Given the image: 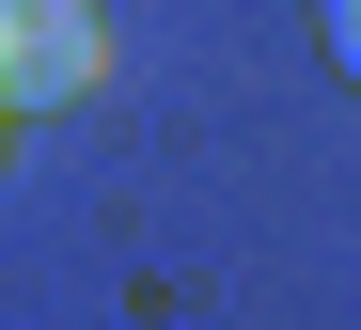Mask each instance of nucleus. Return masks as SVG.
I'll return each instance as SVG.
<instances>
[{
	"instance_id": "nucleus-1",
	"label": "nucleus",
	"mask_w": 361,
	"mask_h": 330,
	"mask_svg": "<svg viewBox=\"0 0 361 330\" xmlns=\"http://www.w3.org/2000/svg\"><path fill=\"white\" fill-rule=\"evenodd\" d=\"M94 79H110L94 0H0V110H79Z\"/></svg>"
},
{
	"instance_id": "nucleus-2",
	"label": "nucleus",
	"mask_w": 361,
	"mask_h": 330,
	"mask_svg": "<svg viewBox=\"0 0 361 330\" xmlns=\"http://www.w3.org/2000/svg\"><path fill=\"white\" fill-rule=\"evenodd\" d=\"M330 63H345V79H361V0H330Z\"/></svg>"
}]
</instances>
